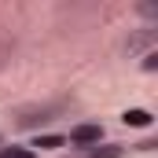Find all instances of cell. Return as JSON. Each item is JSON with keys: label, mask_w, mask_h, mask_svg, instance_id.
<instances>
[{"label": "cell", "mask_w": 158, "mask_h": 158, "mask_svg": "<svg viewBox=\"0 0 158 158\" xmlns=\"http://www.w3.org/2000/svg\"><path fill=\"white\" fill-rule=\"evenodd\" d=\"M99 140H103V125H96V121H85V125L70 129V143L74 147H96Z\"/></svg>", "instance_id": "6da1fadb"}, {"label": "cell", "mask_w": 158, "mask_h": 158, "mask_svg": "<svg viewBox=\"0 0 158 158\" xmlns=\"http://www.w3.org/2000/svg\"><path fill=\"white\" fill-rule=\"evenodd\" d=\"M59 114V107H40V110H26L22 118H19V125L22 129H33V125H40V121H52Z\"/></svg>", "instance_id": "7a4b0ae2"}, {"label": "cell", "mask_w": 158, "mask_h": 158, "mask_svg": "<svg viewBox=\"0 0 158 158\" xmlns=\"http://www.w3.org/2000/svg\"><path fill=\"white\" fill-rule=\"evenodd\" d=\"M121 121H125V125H132V129H147V125L155 121V114H151V110H143V107H132V110H125V114H121Z\"/></svg>", "instance_id": "3957f363"}, {"label": "cell", "mask_w": 158, "mask_h": 158, "mask_svg": "<svg viewBox=\"0 0 158 158\" xmlns=\"http://www.w3.org/2000/svg\"><path fill=\"white\" fill-rule=\"evenodd\" d=\"M121 151H125L121 143H103V147L96 143V147H88V151L77 155V158H121Z\"/></svg>", "instance_id": "277c9868"}, {"label": "cell", "mask_w": 158, "mask_h": 158, "mask_svg": "<svg viewBox=\"0 0 158 158\" xmlns=\"http://www.w3.org/2000/svg\"><path fill=\"white\" fill-rule=\"evenodd\" d=\"M63 143H66L63 136H37V140H33V147H40V151H55V147H63Z\"/></svg>", "instance_id": "5b68a950"}, {"label": "cell", "mask_w": 158, "mask_h": 158, "mask_svg": "<svg viewBox=\"0 0 158 158\" xmlns=\"http://www.w3.org/2000/svg\"><path fill=\"white\" fill-rule=\"evenodd\" d=\"M0 158H37L33 147H0Z\"/></svg>", "instance_id": "8992f818"}]
</instances>
